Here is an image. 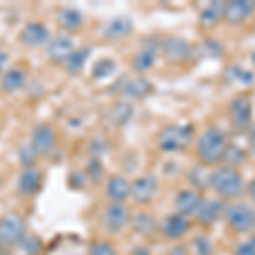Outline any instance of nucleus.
<instances>
[{
	"label": "nucleus",
	"instance_id": "aec40b11",
	"mask_svg": "<svg viewBox=\"0 0 255 255\" xmlns=\"http://www.w3.org/2000/svg\"><path fill=\"white\" fill-rule=\"evenodd\" d=\"M43 186V172L36 167L22 168L17 179V189L22 196H34Z\"/></svg>",
	"mask_w": 255,
	"mask_h": 255
},
{
	"label": "nucleus",
	"instance_id": "f704fd0d",
	"mask_svg": "<svg viewBox=\"0 0 255 255\" xmlns=\"http://www.w3.org/2000/svg\"><path fill=\"white\" fill-rule=\"evenodd\" d=\"M233 255H255V233L235 247Z\"/></svg>",
	"mask_w": 255,
	"mask_h": 255
},
{
	"label": "nucleus",
	"instance_id": "9b49d317",
	"mask_svg": "<svg viewBox=\"0 0 255 255\" xmlns=\"http://www.w3.org/2000/svg\"><path fill=\"white\" fill-rule=\"evenodd\" d=\"M192 223L191 220L179 213H170L160 223V233L170 242H179L191 232Z\"/></svg>",
	"mask_w": 255,
	"mask_h": 255
},
{
	"label": "nucleus",
	"instance_id": "4be33fe9",
	"mask_svg": "<svg viewBox=\"0 0 255 255\" xmlns=\"http://www.w3.org/2000/svg\"><path fill=\"white\" fill-rule=\"evenodd\" d=\"M131 230H133L136 235L139 237H150L160 228V225L157 223V218L148 211H138L131 216Z\"/></svg>",
	"mask_w": 255,
	"mask_h": 255
},
{
	"label": "nucleus",
	"instance_id": "ea45409f",
	"mask_svg": "<svg viewBox=\"0 0 255 255\" xmlns=\"http://www.w3.org/2000/svg\"><path fill=\"white\" fill-rule=\"evenodd\" d=\"M249 155L255 158V129L250 131L249 134Z\"/></svg>",
	"mask_w": 255,
	"mask_h": 255
},
{
	"label": "nucleus",
	"instance_id": "dca6fc26",
	"mask_svg": "<svg viewBox=\"0 0 255 255\" xmlns=\"http://www.w3.org/2000/svg\"><path fill=\"white\" fill-rule=\"evenodd\" d=\"M73 39L65 32H58V34L51 36L46 44V55L53 63H61L68 58L73 53Z\"/></svg>",
	"mask_w": 255,
	"mask_h": 255
},
{
	"label": "nucleus",
	"instance_id": "4c0bfd02",
	"mask_svg": "<svg viewBox=\"0 0 255 255\" xmlns=\"http://www.w3.org/2000/svg\"><path fill=\"white\" fill-rule=\"evenodd\" d=\"M90 153H92V158H101L102 155L108 153V143L102 141L101 138H96L92 143H90Z\"/></svg>",
	"mask_w": 255,
	"mask_h": 255
},
{
	"label": "nucleus",
	"instance_id": "7ed1b4c3",
	"mask_svg": "<svg viewBox=\"0 0 255 255\" xmlns=\"http://www.w3.org/2000/svg\"><path fill=\"white\" fill-rule=\"evenodd\" d=\"M196 129L191 125H167L158 131L157 146L165 153H179L191 145Z\"/></svg>",
	"mask_w": 255,
	"mask_h": 255
},
{
	"label": "nucleus",
	"instance_id": "2f4dec72",
	"mask_svg": "<svg viewBox=\"0 0 255 255\" xmlns=\"http://www.w3.org/2000/svg\"><path fill=\"white\" fill-rule=\"evenodd\" d=\"M209 177H211V172H204L203 167H197L191 172V184L196 191L201 192V189L209 186Z\"/></svg>",
	"mask_w": 255,
	"mask_h": 255
},
{
	"label": "nucleus",
	"instance_id": "393cba45",
	"mask_svg": "<svg viewBox=\"0 0 255 255\" xmlns=\"http://www.w3.org/2000/svg\"><path fill=\"white\" fill-rule=\"evenodd\" d=\"M90 53H92V48L90 46H80L79 49H73L72 55L63 61L65 72L70 73V75H79L82 70H84L85 63H87Z\"/></svg>",
	"mask_w": 255,
	"mask_h": 255
},
{
	"label": "nucleus",
	"instance_id": "20e7f679",
	"mask_svg": "<svg viewBox=\"0 0 255 255\" xmlns=\"http://www.w3.org/2000/svg\"><path fill=\"white\" fill-rule=\"evenodd\" d=\"M225 221L233 233H252L255 230V208L249 203L228 204L225 211Z\"/></svg>",
	"mask_w": 255,
	"mask_h": 255
},
{
	"label": "nucleus",
	"instance_id": "39448f33",
	"mask_svg": "<svg viewBox=\"0 0 255 255\" xmlns=\"http://www.w3.org/2000/svg\"><path fill=\"white\" fill-rule=\"evenodd\" d=\"M27 235L26 220L19 213H5L0 218V244L5 247L19 245Z\"/></svg>",
	"mask_w": 255,
	"mask_h": 255
},
{
	"label": "nucleus",
	"instance_id": "f257e3e1",
	"mask_svg": "<svg viewBox=\"0 0 255 255\" xmlns=\"http://www.w3.org/2000/svg\"><path fill=\"white\" fill-rule=\"evenodd\" d=\"M230 143L226 134L218 126H209L196 141V157L204 165H216L223 162Z\"/></svg>",
	"mask_w": 255,
	"mask_h": 255
},
{
	"label": "nucleus",
	"instance_id": "412c9836",
	"mask_svg": "<svg viewBox=\"0 0 255 255\" xmlns=\"http://www.w3.org/2000/svg\"><path fill=\"white\" fill-rule=\"evenodd\" d=\"M106 194L111 203H125L128 197H131V182L125 175H113L109 177L106 184Z\"/></svg>",
	"mask_w": 255,
	"mask_h": 255
},
{
	"label": "nucleus",
	"instance_id": "79ce46f5",
	"mask_svg": "<svg viewBox=\"0 0 255 255\" xmlns=\"http://www.w3.org/2000/svg\"><path fill=\"white\" fill-rule=\"evenodd\" d=\"M245 191H247V194H249L250 201H252V203L255 204V179H252V180H250L249 184H247Z\"/></svg>",
	"mask_w": 255,
	"mask_h": 255
},
{
	"label": "nucleus",
	"instance_id": "6ab92c4d",
	"mask_svg": "<svg viewBox=\"0 0 255 255\" xmlns=\"http://www.w3.org/2000/svg\"><path fill=\"white\" fill-rule=\"evenodd\" d=\"M133 20L128 15H116V17L109 19L102 27V36L109 41H121L128 38L133 32Z\"/></svg>",
	"mask_w": 255,
	"mask_h": 255
},
{
	"label": "nucleus",
	"instance_id": "a19ab883",
	"mask_svg": "<svg viewBox=\"0 0 255 255\" xmlns=\"http://www.w3.org/2000/svg\"><path fill=\"white\" fill-rule=\"evenodd\" d=\"M129 255H151V252H150V249H148V247L138 245V247H134V249L131 250Z\"/></svg>",
	"mask_w": 255,
	"mask_h": 255
},
{
	"label": "nucleus",
	"instance_id": "1a4fd4ad",
	"mask_svg": "<svg viewBox=\"0 0 255 255\" xmlns=\"http://www.w3.org/2000/svg\"><path fill=\"white\" fill-rule=\"evenodd\" d=\"M230 121L237 131H247L252 125V101L249 96H238L230 102Z\"/></svg>",
	"mask_w": 255,
	"mask_h": 255
},
{
	"label": "nucleus",
	"instance_id": "f8f14e48",
	"mask_svg": "<svg viewBox=\"0 0 255 255\" xmlns=\"http://www.w3.org/2000/svg\"><path fill=\"white\" fill-rule=\"evenodd\" d=\"M29 145L38 157H46V155H49L55 150L56 145L55 129L48 125H38L31 131Z\"/></svg>",
	"mask_w": 255,
	"mask_h": 255
},
{
	"label": "nucleus",
	"instance_id": "bb28decb",
	"mask_svg": "<svg viewBox=\"0 0 255 255\" xmlns=\"http://www.w3.org/2000/svg\"><path fill=\"white\" fill-rule=\"evenodd\" d=\"M116 68H118V65L113 58H101L94 63L92 77L96 80H104V79H108V77L113 75V73L116 72Z\"/></svg>",
	"mask_w": 255,
	"mask_h": 255
},
{
	"label": "nucleus",
	"instance_id": "ddd939ff",
	"mask_svg": "<svg viewBox=\"0 0 255 255\" xmlns=\"http://www.w3.org/2000/svg\"><path fill=\"white\" fill-rule=\"evenodd\" d=\"M226 204L223 199H215V197H204L203 204H201L199 211L196 215V223L204 228L216 225L221 218H225Z\"/></svg>",
	"mask_w": 255,
	"mask_h": 255
},
{
	"label": "nucleus",
	"instance_id": "b1692460",
	"mask_svg": "<svg viewBox=\"0 0 255 255\" xmlns=\"http://www.w3.org/2000/svg\"><path fill=\"white\" fill-rule=\"evenodd\" d=\"M56 20H58L60 27L65 31H75L82 27L84 24V15L75 7H61L56 12Z\"/></svg>",
	"mask_w": 255,
	"mask_h": 255
},
{
	"label": "nucleus",
	"instance_id": "4468645a",
	"mask_svg": "<svg viewBox=\"0 0 255 255\" xmlns=\"http://www.w3.org/2000/svg\"><path fill=\"white\" fill-rule=\"evenodd\" d=\"M203 201H204V197L201 196V192L196 191V189H180L174 199L175 213L189 218V220L196 218Z\"/></svg>",
	"mask_w": 255,
	"mask_h": 255
},
{
	"label": "nucleus",
	"instance_id": "c85d7f7f",
	"mask_svg": "<svg viewBox=\"0 0 255 255\" xmlns=\"http://www.w3.org/2000/svg\"><path fill=\"white\" fill-rule=\"evenodd\" d=\"M225 2H211L201 10L199 17L204 24H216L220 19H223Z\"/></svg>",
	"mask_w": 255,
	"mask_h": 255
},
{
	"label": "nucleus",
	"instance_id": "a878e982",
	"mask_svg": "<svg viewBox=\"0 0 255 255\" xmlns=\"http://www.w3.org/2000/svg\"><path fill=\"white\" fill-rule=\"evenodd\" d=\"M131 118H133V106L128 102H116L109 109V119L116 126H125Z\"/></svg>",
	"mask_w": 255,
	"mask_h": 255
},
{
	"label": "nucleus",
	"instance_id": "72a5a7b5",
	"mask_svg": "<svg viewBox=\"0 0 255 255\" xmlns=\"http://www.w3.org/2000/svg\"><path fill=\"white\" fill-rule=\"evenodd\" d=\"M38 158V155L34 153V150L31 148V145H20L19 146V160L24 165V168L27 167H34V160Z\"/></svg>",
	"mask_w": 255,
	"mask_h": 255
},
{
	"label": "nucleus",
	"instance_id": "5701e85b",
	"mask_svg": "<svg viewBox=\"0 0 255 255\" xmlns=\"http://www.w3.org/2000/svg\"><path fill=\"white\" fill-rule=\"evenodd\" d=\"M26 80H27V77L22 68H17V67L7 68L5 72L0 75V89L5 94H14L26 85Z\"/></svg>",
	"mask_w": 255,
	"mask_h": 255
},
{
	"label": "nucleus",
	"instance_id": "f03ea898",
	"mask_svg": "<svg viewBox=\"0 0 255 255\" xmlns=\"http://www.w3.org/2000/svg\"><path fill=\"white\" fill-rule=\"evenodd\" d=\"M209 187L215 189L218 197L223 201H233L244 192L245 184L240 170L230 165H220L211 172Z\"/></svg>",
	"mask_w": 255,
	"mask_h": 255
},
{
	"label": "nucleus",
	"instance_id": "37998d69",
	"mask_svg": "<svg viewBox=\"0 0 255 255\" xmlns=\"http://www.w3.org/2000/svg\"><path fill=\"white\" fill-rule=\"evenodd\" d=\"M0 189H2V182H0Z\"/></svg>",
	"mask_w": 255,
	"mask_h": 255
},
{
	"label": "nucleus",
	"instance_id": "a211bd4d",
	"mask_svg": "<svg viewBox=\"0 0 255 255\" xmlns=\"http://www.w3.org/2000/svg\"><path fill=\"white\" fill-rule=\"evenodd\" d=\"M255 12V2L252 0H232L225 2L223 19L230 24H242L252 17Z\"/></svg>",
	"mask_w": 255,
	"mask_h": 255
},
{
	"label": "nucleus",
	"instance_id": "e433bc0d",
	"mask_svg": "<svg viewBox=\"0 0 255 255\" xmlns=\"http://www.w3.org/2000/svg\"><path fill=\"white\" fill-rule=\"evenodd\" d=\"M102 174H104V168H102L101 162L97 158H92L87 165V177L92 179L94 182H99L102 179Z\"/></svg>",
	"mask_w": 255,
	"mask_h": 255
},
{
	"label": "nucleus",
	"instance_id": "c756f323",
	"mask_svg": "<svg viewBox=\"0 0 255 255\" xmlns=\"http://www.w3.org/2000/svg\"><path fill=\"white\" fill-rule=\"evenodd\" d=\"M191 249L194 255H215V244L206 233H199L192 238Z\"/></svg>",
	"mask_w": 255,
	"mask_h": 255
},
{
	"label": "nucleus",
	"instance_id": "cd10ccee",
	"mask_svg": "<svg viewBox=\"0 0 255 255\" xmlns=\"http://www.w3.org/2000/svg\"><path fill=\"white\" fill-rule=\"evenodd\" d=\"M225 79L228 82H235V84L250 85L254 82V73L249 72L247 68H242V67H238V65H233V67L226 68Z\"/></svg>",
	"mask_w": 255,
	"mask_h": 255
},
{
	"label": "nucleus",
	"instance_id": "58836bf2",
	"mask_svg": "<svg viewBox=\"0 0 255 255\" xmlns=\"http://www.w3.org/2000/svg\"><path fill=\"white\" fill-rule=\"evenodd\" d=\"M167 255H189V247L184 244H174L167 250Z\"/></svg>",
	"mask_w": 255,
	"mask_h": 255
},
{
	"label": "nucleus",
	"instance_id": "2eb2a0df",
	"mask_svg": "<svg viewBox=\"0 0 255 255\" xmlns=\"http://www.w3.org/2000/svg\"><path fill=\"white\" fill-rule=\"evenodd\" d=\"M160 48H162L160 41L158 43H150V39H148V43L145 41L143 48L131 58V68H133V72L136 73V75H143V73L150 72V70L155 67V61H157V55H158Z\"/></svg>",
	"mask_w": 255,
	"mask_h": 255
},
{
	"label": "nucleus",
	"instance_id": "6e6552de",
	"mask_svg": "<svg viewBox=\"0 0 255 255\" xmlns=\"http://www.w3.org/2000/svg\"><path fill=\"white\" fill-rule=\"evenodd\" d=\"M131 223V213L125 203H111L102 211V226L111 233L118 235Z\"/></svg>",
	"mask_w": 255,
	"mask_h": 255
},
{
	"label": "nucleus",
	"instance_id": "9d476101",
	"mask_svg": "<svg viewBox=\"0 0 255 255\" xmlns=\"http://www.w3.org/2000/svg\"><path fill=\"white\" fill-rule=\"evenodd\" d=\"M158 179L151 174L139 175L131 182V197L136 204H150L158 194Z\"/></svg>",
	"mask_w": 255,
	"mask_h": 255
},
{
	"label": "nucleus",
	"instance_id": "0eeeda50",
	"mask_svg": "<svg viewBox=\"0 0 255 255\" xmlns=\"http://www.w3.org/2000/svg\"><path fill=\"white\" fill-rule=\"evenodd\" d=\"M162 56L165 58L168 63H187L191 58L196 56V48L189 43L187 39L179 38V36H168L162 41Z\"/></svg>",
	"mask_w": 255,
	"mask_h": 255
},
{
	"label": "nucleus",
	"instance_id": "473e14b6",
	"mask_svg": "<svg viewBox=\"0 0 255 255\" xmlns=\"http://www.w3.org/2000/svg\"><path fill=\"white\" fill-rule=\"evenodd\" d=\"M87 255H116V250H114V247L111 242L96 240L90 244Z\"/></svg>",
	"mask_w": 255,
	"mask_h": 255
},
{
	"label": "nucleus",
	"instance_id": "f3484780",
	"mask_svg": "<svg viewBox=\"0 0 255 255\" xmlns=\"http://www.w3.org/2000/svg\"><path fill=\"white\" fill-rule=\"evenodd\" d=\"M49 38H51V36H49L48 27L44 26L43 22H39V20H31V22H27L19 34L20 43L27 48L44 46V44H48Z\"/></svg>",
	"mask_w": 255,
	"mask_h": 255
},
{
	"label": "nucleus",
	"instance_id": "c03bdc74",
	"mask_svg": "<svg viewBox=\"0 0 255 255\" xmlns=\"http://www.w3.org/2000/svg\"><path fill=\"white\" fill-rule=\"evenodd\" d=\"M24 255H29V254H24Z\"/></svg>",
	"mask_w": 255,
	"mask_h": 255
},
{
	"label": "nucleus",
	"instance_id": "c9c22d12",
	"mask_svg": "<svg viewBox=\"0 0 255 255\" xmlns=\"http://www.w3.org/2000/svg\"><path fill=\"white\" fill-rule=\"evenodd\" d=\"M87 174L82 170H72L68 175V186L72 189H82L85 186V182H87Z\"/></svg>",
	"mask_w": 255,
	"mask_h": 255
},
{
	"label": "nucleus",
	"instance_id": "7c9ffc66",
	"mask_svg": "<svg viewBox=\"0 0 255 255\" xmlns=\"http://www.w3.org/2000/svg\"><path fill=\"white\" fill-rule=\"evenodd\" d=\"M19 249L22 250V252L29 254V255H39V252L43 250V242H41V238L27 233V235L20 240Z\"/></svg>",
	"mask_w": 255,
	"mask_h": 255
},
{
	"label": "nucleus",
	"instance_id": "423d86ee",
	"mask_svg": "<svg viewBox=\"0 0 255 255\" xmlns=\"http://www.w3.org/2000/svg\"><path fill=\"white\" fill-rule=\"evenodd\" d=\"M116 94L128 99H145L153 92V84L143 75H123L113 85Z\"/></svg>",
	"mask_w": 255,
	"mask_h": 255
}]
</instances>
